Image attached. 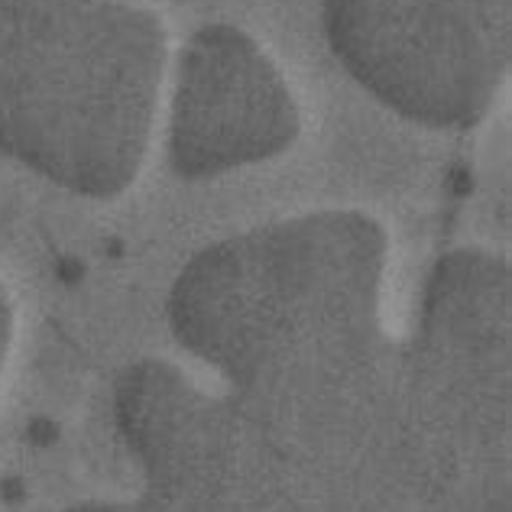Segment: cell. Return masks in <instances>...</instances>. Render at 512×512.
I'll return each mask as SVG.
<instances>
[{"label":"cell","mask_w":512,"mask_h":512,"mask_svg":"<svg viewBox=\"0 0 512 512\" xmlns=\"http://www.w3.org/2000/svg\"><path fill=\"white\" fill-rule=\"evenodd\" d=\"M386 253V227L354 208L253 227L182 266L172 331L273 441L350 438L396 393L380 328Z\"/></svg>","instance_id":"1"},{"label":"cell","mask_w":512,"mask_h":512,"mask_svg":"<svg viewBox=\"0 0 512 512\" xmlns=\"http://www.w3.org/2000/svg\"><path fill=\"white\" fill-rule=\"evenodd\" d=\"M163 69V20L130 0H0V156L72 195H124Z\"/></svg>","instance_id":"2"},{"label":"cell","mask_w":512,"mask_h":512,"mask_svg":"<svg viewBox=\"0 0 512 512\" xmlns=\"http://www.w3.org/2000/svg\"><path fill=\"white\" fill-rule=\"evenodd\" d=\"M402 415L428 464L483 506L506 509L509 266L454 250L431 269L419 338L399 376Z\"/></svg>","instance_id":"3"},{"label":"cell","mask_w":512,"mask_h":512,"mask_svg":"<svg viewBox=\"0 0 512 512\" xmlns=\"http://www.w3.org/2000/svg\"><path fill=\"white\" fill-rule=\"evenodd\" d=\"M321 20L347 75L419 127H477L509 75L512 33L467 0H321Z\"/></svg>","instance_id":"4"},{"label":"cell","mask_w":512,"mask_h":512,"mask_svg":"<svg viewBox=\"0 0 512 512\" xmlns=\"http://www.w3.org/2000/svg\"><path fill=\"white\" fill-rule=\"evenodd\" d=\"M302 117L273 59L237 30H198L179 62L169 111V166L179 179L221 175L266 163L299 137Z\"/></svg>","instance_id":"5"},{"label":"cell","mask_w":512,"mask_h":512,"mask_svg":"<svg viewBox=\"0 0 512 512\" xmlns=\"http://www.w3.org/2000/svg\"><path fill=\"white\" fill-rule=\"evenodd\" d=\"M69 512H172V509H166L159 500H153L150 493H143L140 500H130V503H85V506H75Z\"/></svg>","instance_id":"6"},{"label":"cell","mask_w":512,"mask_h":512,"mask_svg":"<svg viewBox=\"0 0 512 512\" xmlns=\"http://www.w3.org/2000/svg\"><path fill=\"white\" fill-rule=\"evenodd\" d=\"M483 20H490L496 30L512 33V0H467Z\"/></svg>","instance_id":"7"},{"label":"cell","mask_w":512,"mask_h":512,"mask_svg":"<svg viewBox=\"0 0 512 512\" xmlns=\"http://www.w3.org/2000/svg\"><path fill=\"white\" fill-rule=\"evenodd\" d=\"M10 338H13V308H10V295L4 289V282H0V376H4V367H7Z\"/></svg>","instance_id":"8"}]
</instances>
